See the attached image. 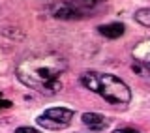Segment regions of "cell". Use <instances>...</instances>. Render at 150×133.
<instances>
[{"label":"cell","mask_w":150,"mask_h":133,"mask_svg":"<svg viewBox=\"0 0 150 133\" xmlns=\"http://www.w3.org/2000/svg\"><path fill=\"white\" fill-rule=\"evenodd\" d=\"M71 120H73V111L68 107H51L43 115H40L36 118L38 126L45 127V129H51V131L64 129Z\"/></svg>","instance_id":"3"},{"label":"cell","mask_w":150,"mask_h":133,"mask_svg":"<svg viewBox=\"0 0 150 133\" xmlns=\"http://www.w3.org/2000/svg\"><path fill=\"white\" fill-rule=\"evenodd\" d=\"M53 15L56 19H83V11L79 9L71 0H62V2H56L53 8H51Z\"/></svg>","instance_id":"4"},{"label":"cell","mask_w":150,"mask_h":133,"mask_svg":"<svg viewBox=\"0 0 150 133\" xmlns=\"http://www.w3.org/2000/svg\"><path fill=\"white\" fill-rule=\"evenodd\" d=\"M98 32L103 36V37H107V40H118V37L124 36V32H126V26L122 25V23H107V25H101V26H98Z\"/></svg>","instance_id":"5"},{"label":"cell","mask_w":150,"mask_h":133,"mask_svg":"<svg viewBox=\"0 0 150 133\" xmlns=\"http://www.w3.org/2000/svg\"><path fill=\"white\" fill-rule=\"evenodd\" d=\"M83 124L88 126L94 131H100V129H105V127L109 126V118L98 115V112H84L83 115Z\"/></svg>","instance_id":"6"},{"label":"cell","mask_w":150,"mask_h":133,"mask_svg":"<svg viewBox=\"0 0 150 133\" xmlns=\"http://www.w3.org/2000/svg\"><path fill=\"white\" fill-rule=\"evenodd\" d=\"M68 69V62L56 53H41L25 58L17 66V79L25 86L41 94H56L62 90L60 77Z\"/></svg>","instance_id":"1"},{"label":"cell","mask_w":150,"mask_h":133,"mask_svg":"<svg viewBox=\"0 0 150 133\" xmlns=\"http://www.w3.org/2000/svg\"><path fill=\"white\" fill-rule=\"evenodd\" d=\"M81 83L84 88L96 92L107 103L115 107H124L131 101V90L122 79L111 73H100V71H84L81 75Z\"/></svg>","instance_id":"2"},{"label":"cell","mask_w":150,"mask_h":133,"mask_svg":"<svg viewBox=\"0 0 150 133\" xmlns=\"http://www.w3.org/2000/svg\"><path fill=\"white\" fill-rule=\"evenodd\" d=\"M135 21L143 26H148L150 28V8H143L139 11H135Z\"/></svg>","instance_id":"9"},{"label":"cell","mask_w":150,"mask_h":133,"mask_svg":"<svg viewBox=\"0 0 150 133\" xmlns=\"http://www.w3.org/2000/svg\"><path fill=\"white\" fill-rule=\"evenodd\" d=\"M133 58L137 62L150 64V40H144L133 47Z\"/></svg>","instance_id":"8"},{"label":"cell","mask_w":150,"mask_h":133,"mask_svg":"<svg viewBox=\"0 0 150 133\" xmlns=\"http://www.w3.org/2000/svg\"><path fill=\"white\" fill-rule=\"evenodd\" d=\"M9 105H11V103H9V101H6V99H4V96L0 94V111H2L4 107H9Z\"/></svg>","instance_id":"13"},{"label":"cell","mask_w":150,"mask_h":133,"mask_svg":"<svg viewBox=\"0 0 150 133\" xmlns=\"http://www.w3.org/2000/svg\"><path fill=\"white\" fill-rule=\"evenodd\" d=\"M133 71L139 75H143V77L150 79V64H143V62H135L133 64Z\"/></svg>","instance_id":"10"},{"label":"cell","mask_w":150,"mask_h":133,"mask_svg":"<svg viewBox=\"0 0 150 133\" xmlns=\"http://www.w3.org/2000/svg\"><path fill=\"white\" fill-rule=\"evenodd\" d=\"M15 133H40V131L34 129V127H28V126H21V127H17Z\"/></svg>","instance_id":"11"},{"label":"cell","mask_w":150,"mask_h":133,"mask_svg":"<svg viewBox=\"0 0 150 133\" xmlns=\"http://www.w3.org/2000/svg\"><path fill=\"white\" fill-rule=\"evenodd\" d=\"M112 133H141V131L133 129V127H118V129H115Z\"/></svg>","instance_id":"12"},{"label":"cell","mask_w":150,"mask_h":133,"mask_svg":"<svg viewBox=\"0 0 150 133\" xmlns=\"http://www.w3.org/2000/svg\"><path fill=\"white\" fill-rule=\"evenodd\" d=\"M71 2L81 9L84 17H88V15H94V13L98 11V8H100L103 2H107V0H71Z\"/></svg>","instance_id":"7"}]
</instances>
